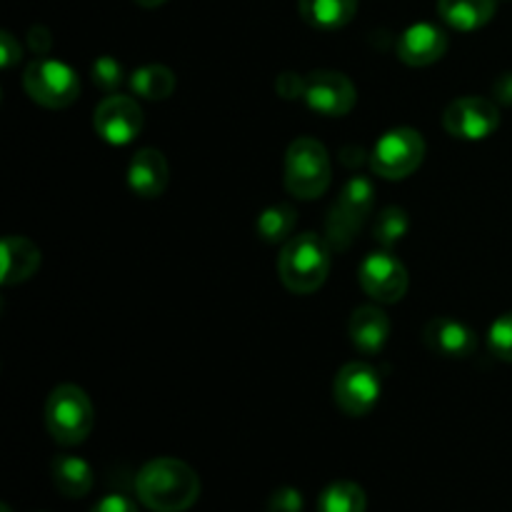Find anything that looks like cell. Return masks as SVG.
I'll return each mask as SVG.
<instances>
[{
  "label": "cell",
  "instance_id": "2",
  "mask_svg": "<svg viewBox=\"0 0 512 512\" xmlns=\"http://www.w3.org/2000/svg\"><path fill=\"white\" fill-rule=\"evenodd\" d=\"M330 243L315 233H303L283 245L278 275L290 293L310 295L328 280Z\"/></svg>",
  "mask_w": 512,
  "mask_h": 512
},
{
  "label": "cell",
  "instance_id": "33",
  "mask_svg": "<svg viewBox=\"0 0 512 512\" xmlns=\"http://www.w3.org/2000/svg\"><path fill=\"white\" fill-rule=\"evenodd\" d=\"M0 512H10V508H8V505H3V508H0Z\"/></svg>",
  "mask_w": 512,
  "mask_h": 512
},
{
  "label": "cell",
  "instance_id": "28",
  "mask_svg": "<svg viewBox=\"0 0 512 512\" xmlns=\"http://www.w3.org/2000/svg\"><path fill=\"white\" fill-rule=\"evenodd\" d=\"M90 512H138V505L130 498H125V495L110 493L105 498H100Z\"/></svg>",
  "mask_w": 512,
  "mask_h": 512
},
{
  "label": "cell",
  "instance_id": "22",
  "mask_svg": "<svg viewBox=\"0 0 512 512\" xmlns=\"http://www.w3.org/2000/svg\"><path fill=\"white\" fill-rule=\"evenodd\" d=\"M318 512H365V493L360 485L350 480L330 483L320 493Z\"/></svg>",
  "mask_w": 512,
  "mask_h": 512
},
{
  "label": "cell",
  "instance_id": "10",
  "mask_svg": "<svg viewBox=\"0 0 512 512\" xmlns=\"http://www.w3.org/2000/svg\"><path fill=\"white\" fill-rule=\"evenodd\" d=\"M303 100L310 110L328 118H343L355 108V85L335 70H315L305 78Z\"/></svg>",
  "mask_w": 512,
  "mask_h": 512
},
{
  "label": "cell",
  "instance_id": "14",
  "mask_svg": "<svg viewBox=\"0 0 512 512\" xmlns=\"http://www.w3.org/2000/svg\"><path fill=\"white\" fill-rule=\"evenodd\" d=\"M168 180V160H165V155L160 153V150L143 148L133 155L128 168V183L130 190H133L138 198H160V195L165 193V188H168Z\"/></svg>",
  "mask_w": 512,
  "mask_h": 512
},
{
  "label": "cell",
  "instance_id": "21",
  "mask_svg": "<svg viewBox=\"0 0 512 512\" xmlns=\"http://www.w3.org/2000/svg\"><path fill=\"white\" fill-rule=\"evenodd\" d=\"M130 88L145 100H165L173 95L175 75L165 65H145L130 75Z\"/></svg>",
  "mask_w": 512,
  "mask_h": 512
},
{
  "label": "cell",
  "instance_id": "3",
  "mask_svg": "<svg viewBox=\"0 0 512 512\" xmlns=\"http://www.w3.org/2000/svg\"><path fill=\"white\" fill-rule=\"evenodd\" d=\"M285 188L293 198L315 200L328 190L333 168L325 145L315 138H298L285 153Z\"/></svg>",
  "mask_w": 512,
  "mask_h": 512
},
{
  "label": "cell",
  "instance_id": "32",
  "mask_svg": "<svg viewBox=\"0 0 512 512\" xmlns=\"http://www.w3.org/2000/svg\"><path fill=\"white\" fill-rule=\"evenodd\" d=\"M138 5H143V8H158V5H163L165 0H135Z\"/></svg>",
  "mask_w": 512,
  "mask_h": 512
},
{
  "label": "cell",
  "instance_id": "27",
  "mask_svg": "<svg viewBox=\"0 0 512 512\" xmlns=\"http://www.w3.org/2000/svg\"><path fill=\"white\" fill-rule=\"evenodd\" d=\"M268 512H303V495L295 488H278L270 495Z\"/></svg>",
  "mask_w": 512,
  "mask_h": 512
},
{
  "label": "cell",
  "instance_id": "6",
  "mask_svg": "<svg viewBox=\"0 0 512 512\" xmlns=\"http://www.w3.org/2000/svg\"><path fill=\"white\" fill-rule=\"evenodd\" d=\"M425 158V140L413 128L388 130L370 153V168L385 180H403L420 168Z\"/></svg>",
  "mask_w": 512,
  "mask_h": 512
},
{
  "label": "cell",
  "instance_id": "26",
  "mask_svg": "<svg viewBox=\"0 0 512 512\" xmlns=\"http://www.w3.org/2000/svg\"><path fill=\"white\" fill-rule=\"evenodd\" d=\"M93 80L105 93H115L120 83H123V65L115 58H110V55H103V58L93 63Z\"/></svg>",
  "mask_w": 512,
  "mask_h": 512
},
{
  "label": "cell",
  "instance_id": "11",
  "mask_svg": "<svg viewBox=\"0 0 512 512\" xmlns=\"http://www.w3.org/2000/svg\"><path fill=\"white\" fill-rule=\"evenodd\" d=\"M95 133L110 145H128L143 130V110L133 98L125 95H108L95 108Z\"/></svg>",
  "mask_w": 512,
  "mask_h": 512
},
{
  "label": "cell",
  "instance_id": "23",
  "mask_svg": "<svg viewBox=\"0 0 512 512\" xmlns=\"http://www.w3.org/2000/svg\"><path fill=\"white\" fill-rule=\"evenodd\" d=\"M255 228L265 243H288L295 228V210L285 203L270 205L258 215Z\"/></svg>",
  "mask_w": 512,
  "mask_h": 512
},
{
  "label": "cell",
  "instance_id": "8",
  "mask_svg": "<svg viewBox=\"0 0 512 512\" xmlns=\"http://www.w3.org/2000/svg\"><path fill=\"white\" fill-rule=\"evenodd\" d=\"M360 288L378 303H398L408 293V270L390 250H378L363 260L358 270Z\"/></svg>",
  "mask_w": 512,
  "mask_h": 512
},
{
  "label": "cell",
  "instance_id": "25",
  "mask_svg": "<svg viewBox=\"0 0 512 512\" xmlns=\"http://www.w3.org/2000/svg\"><path fill=\"white\" fill-rule=\"evenodd\" d=\"M488 345L495 358L512 363V313L500 315L488 333Z\"/></svg>",
  "mask_w": 512,
  "mask_h": 512
},
{
  "label": "cell",
  "instance_id": "19",
  "mask_svg": "<svg viewBox=\"0 0 512 512\" xmlns=\"http://www.w3.org/2000/svg\"><path fill=\"white\" fill-rule=\"evenodd\" d=\"M53 483L65 498H85L93 490V470L83 458L60 455L53 460Z\"/></svg>",
  "mask_w": 512,
  "mask_h": 512
},
{
  "label": "cell",
  "instance_id": "29",
  "mask_svg": "<svg viewBox=\"0 0 512 512\" xmlns=\"http://www.w3.org/2000/svg\"><path fill=\"white\" fill-rule=\"evenodd\" d=\"M18 60H20L18 40H15L10 33H3L0 35V63H3V68H13Z\"/></svg>",
  "mask_w": 512,
  "mask_h": 512
},
{
  "label": "cell",
  "instance_id": "13",
  "mask_svg": "<svg viewBox=\"0 0 512 512\" xmlns=\"http://www.w3.org/2000/svg\"><path fill=\"white\" fill-rule=\"evenodd\" d=\"M423 340L435 355L443 358H470L478 348V338L465 323L453 318H433L423 330Z\"/></svg>",
  "mask_w": 512,
  "mask_h": 512
},
{
  "label": "cell",
  "instance_id": "7",
  "mask_svg": "<svg viewBox=\"0 0 512 512\" xmlns=\"http://www.w3.org/2000/svg\"><path fill=\"white\" fill-rule=\"evenodd\" d=\"M380 390H383V383H380L378 370L370 368L368 363L343 365L333 383L335 403L353 418H363L378 405Z\"/></svg>",
  "mask_w": 512,
  "mask_h": 512
},
{
  "label": "cell",
  "instance_id": "16",
  "mask_svg": "<svg viewBox=\"0 0 512 512\" xmlns=\"http://www.w3.org/2000/svg\"><path fill=\"white\" fill-rule=\"evenodd\" d=\"M0 258H3V275H0L3 285L23 283L40 268V250L23 235H8L0 245Z\"/></svg>",
  "mask_w": 512,
  "mask_h": 512
},
{
  "label": "cell",
  "instance_id": "20",
  "mask_svg": "<svg viewBox=\"0 0 512 512\" xmlns=\"http://www.w3.org/2000/svg\"><path fill=\"white\" fill-rule=\"evenodd\" d=\"M373 203H375L373 183H370L368 178H363V175H355V178H350L348 183H345L343 193H340V198L335 200V208H338L343 215H348L353 223L363 225V220L368 218L370 210H373Z\"/></svg>",
  "mask_w": 512,
  "mask_h": 512
},
{
  "label": "cell",
  "instance_id": "1",
  "mask_svg": "<svg viewBox=\"0 0 512 512\" xmlns=\"http://www.w3.org/2000/svg\"><path fill=\"white\" fill-rule=\"evenodd\" d=\"M135 490L140 503L153 512H185L198 500L200 478L183 460L155 458L143 465Z\"/></svg>",
  "mask_w": 512,
  "mask_h": 512
},
{
  "label": "cell",
  "instance_id": "24",
  "mask_svg": "<svg viewBox=\"0 0 512 512\" xmlns=\"http://www.w3.org/2000/svg\"><path fill=\"white\" fill-rule=\"evenodd\" d=\"M408 230L410 220L403 208H385L375 220V240L383 243L385 248H393L395 243H400L408 235Z\"/></svg>",
  "mask_w": 512,
  "mask_h": 512
},
{
  "label": "cell",
  "instance_id": "15",
  "mask_svg": "<svg viewBox=\"0 0 512 512\" xmlns=\"http://www.w3.org/2000/svg\"><path fill=\"white\" fill-rule=\"evenodd\" d=\"M350 340L363 355H378L390 338V320L375 305H363L350 315Z\"/></svg>",
  "mask_w": 512,
  "mask_h": 512
},
{
  "label": "cell",
  "instance_id": "18",
  "mask_svg": "<svg viewBox=\"0 0 512 512\" xmlns=\"http://www.w3.org/2000/svg\"><path fill=\"white\" fill-rule=\"evenodd\" d=\"M438 13L450 28L473 33L495 15V0H438Z\"/></svg>",
  "mask_w": 512,
  "mask_h": 512
},
{
  "label": "cell",
  "instance_id": "5",
  "mask_svg": "<svg viewBox=\"0 0 512 512\" xmlns=\"http://www.w3.org/2000/svg\"><path fill=\"white\" fill-rule=\"evenodd\" d=\"M25 93L30 100L50 110L68 108L80 95V78L70 65L60 60L40 58L25 68L23 75Z\"/></svg>",
  "mask_w": 512,
  "mask_h": 512
},
{
  "label": "cell",
  "instance_id": "4",
  "mask_svg": "<svg viewBox=\"0 0 512 512\" xmlns=\"http://www.w3.org/2000/svg\"><path fill=\"white\" fill-rule=\"evenodd\" d=\"M95 423L93 403L78 385H58L45 403V428L60 445H80Z\"/></svg>",
  "mask_w": 512,
  "mask_h": 512
},
{
  "label": "cell",
  "instance_id": "12",
  "mask_svg": "<svg viewBox=\"0 0 512 512\" xmlns=\"http://www.w3.org/2000/svg\"><path fill=\"white\" fill-rule=\"evenodd\" d=\"M448 53V35L433 23H415L400 35L398 58L413 68L438 63Z\"/></svg>",
  "mask_w": 512,
  "mask_h": 512
},
{
  "label": "cell",
  "instance_id": "30",
  "mask_svg": "<svg viewBox=\"0 0 512 512\" xmlns=\"http://www.w3.org/2000/svg\"><path fill=\"white\" fill-rule=\"evenodd\" d=\"M278 93L283 95V98H303V93H305V80H300L298 75H293V73H285V75H280V80H278Z\"/></svg>",
  "mask_w": 512,
  "mask_h": 512
},
{
  "label": "cell",
  "instance_id": "9",
  "mask_svg": "<svg viewBox=\"0 0 512 512\" xmlns=\"http://www.w3.org/2000/svg\"><path fill=\"white\" fill-rule=\"evenodd\" d=\"M498 125V105L475 95L453 100L443 113V128L460 140H483L493 135Z\"/></svg>",
  "mask_w": 512,
  "mask_h": 512
},
{
  "label": "cell",
  "instance_id": "17",
  "mask_svg": "<svg viewBox=\"0 0 512 512\" xmlns=\"http://www.w3.org/2000/svg\"><path fill=\"white\" fill-rule=\"evenodd\" d=\"M298 10L310 28L333 33L355 18L358 0H298Z\"/></svg>",
  "mask_w": 512,
  "mask_h": 512
},
{
  "label": "cell",
  "instance_id": "31",
  "mask_svg": "<svg viewBox=\"0 0 512 512\" xmlns=\"http://www.w3.org/2000/svg\"><path fill=\"white\" fill-rule=\"evenodd\" d=\"M493 95L500 100V103L512 105V73L500 75L493 85Z\"/></svg>",
  "mask_w": 512,
  "mask_h": 512
}]
</instances>
